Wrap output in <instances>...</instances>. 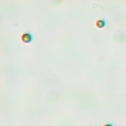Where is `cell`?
Returning a JSON list of instances; mask_svg holds the SVG:
<instances>
[{"instance_id":"6da1fadb","label":"cell","mask_w":126,"mask_h":126,"mask_svg":"<svg viewBox=\"0 0 126 126\" xmlns=\"http://www.w3.org/2000/svg\"><path fill=\"white\" fill-rule=\"evenodd\" d=\"M32 34H30L29 32H25V34L22 35V41L23 43H29L32 41Z\"/></svg>"},{"instance_id":"7a4b0ae2","label":"cell","mask_w":126,"mask_h":126,"mask_svg":"<svg viewBox=\"0 0 126 126\" xmlns=\"http://www.w3.org/2000/svg\"><path fill=\"white\" fill-rule=\"evenodd\" d=\"M105 24L106 23L104 19H99L96 21V26H97V28H99V29H102L104 27H105Z\"/></svg>"},{"instance_id":"3957f363","label":"cell","mask_w":126,"mask_h":126,"mask_svg":"<svg viewBox=\"0 0 126 126\" xmlns=\"http://www.w3.org/2000/svg\"><path fill=\"white\" fill-rule=\"evenodd\" d=\"M102 126H113V124H111V123H105V124H104Z\"/></svg>"}]
</instances>
